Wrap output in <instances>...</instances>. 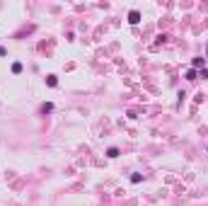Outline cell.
I'll return each instance as SVG.
<instances>
[{"label": "cell", "instance_id": "277c9868", "mask_svg": "<svg viewBox=\"0 0 208 206\" xmlns=\"http://www.w3.org/2000/svg\"><path fill=\"white\" fill-rule=\"evenodd\" d=\"M46 83H48V85H51V87H56V83H58V80H56V78H53V75H48V80H46Z\"/></svg>", "mask_w": 208, "mask_h": 206}, {"label": "cell", "instance_id": "7a4b0ae2", "mask_svg": "<svg viewBox=\"0 0 208 206\" xmlns=\"http://www.w3.org/2000/svg\"><path fill=\"white\" fill-rule=\"evenodd\" d=\"M206 63V58H194V68H201Z\"/></svg>", "mask_w": 208, "mask_h": 206}, {"label": "cell", "instance_id": "6da1fadb", "mask_svg": "<svg viewBox=\"0 0 208 206\" xmlns=\"http://www.w3.org/2000/svg\"><path fill=\"white\" fill-rule=\"evenodd\" d=\"M128 22H131V24H138V22H140L138 10H131V12H128Z\"/></svg>", "mask_w": 208, "mask_h": 206}, {"label": "cell", "instance_id": "3957f363", "mask_svg": "<svg viewBox=\"0 0 208 206\" xmlns=\"http://www.w3.org/2000/svg\"><path fill=\"white\" fill-rule=\"evenodd\" d=\"M106 155H109V158H116V155H119V150H116V148H109V150H106Z\"/></svg>", "mask_w": 208, "mask_h": 206}]
</instances>
